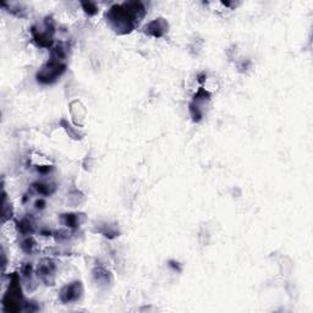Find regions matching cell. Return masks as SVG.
<instances>
[{
    "label": "cell",
    "mask_w": 313,
    "mask_h": 313,
    "mask_svg": "<svg viewBox=\"0 0 313 313\" xmlns=\"http://www.w3.org/2000/svg\"><path fill=\"white\" fill-rule=\"evenodd\" d=\"M147 14L141 2H125L114 4L105 13V20L110 29L118 35H129L137 29Z\"/></svg>",
    "instance_id": "cell-1"
},
{
    "label": "cell",
    "mask_w": 313,
    "mask_h": 313,
    "mask_svg": "<svg viewBox=\"0 0 313 313\" xmlns=\"http://www.w3.org/2000/svg\"><path fill=\"white\" fill-rule=\"evenodd\" d=\"M66 49L63 44H57L51 49V58L41 66L36 74V81L40 85H54L68 70Z\"/></svg>",
    "instance_id": "cell-2"
},
{
    "label": "cell",
    "mask_w": 313,
    "mask_h": 313,
    "mask_svg": "<svg viewBox=\"0 0 313 313\" xmlns=\"http://www.w3.org/2000/svg\"><path fill=\"white\" fill-rule=\"evenodd\" d=\"M24 292L21 286V275L19 273H13L10 275L9 286L4 293L2 300L3 311L7 313H18L24 311L25 303Z\"/></svg>",
    "instance_id": "cell-3"
},
{
    "label": "cell",
    "mask_w": 313,
    "mask_h": 313,
    "mask_svg": "<svg viewBox=\"0 0 313 313\" xmlns=\"http://www.w3.org/2000/svg\"><path fill=\"white\" fill-rule=\"evenodd\" d=\"M33 42L41 48L52 49L54 47V35H55V21L52 16H46L43 21V26H35L30 30Z\"/></svg>",
    "instance_id": "cell-4"
},
{
    "label": "cell",
    "mask_w": 313,
    "mask_h": 313,
    "mask_svg": "<svg viewBox=\"0 0 313 313\" xmlns=\"http://www.w3.org/2000/svg\"><path fill=\"white\" fill-rule=\"evenodd\" d=\"M84 296V284L81 280H74L68 282L60 289L59 301L64 304L76 303Z\"/></svg>",
    "instance_id": "cell-5"
},
{
    "label": "cell",
    "mask_w": 313,
    "mask_h": 313,
    "mask_svg": "<svg viewBox=\"0 0 313 313\" xmlns=\"http://www.w3.org/2000/svg\"><path fill=\"white\" fill-rule=\"evenodd\" d=\"M57 263L52 258H42L38 262L36 268V275L42 280L46 285H53L55 281V274H57Z\"/></svg>",
    "instance_id": "cell-6"
},
{
    "label": "cell",
    "mask_w": 313,
    "mask_h": 313,
    "mask_svg": "<svg viewBox=\"0 0 313 313\" xmlns=\"http://www.w3.org/2000/svg\"><path fill=\"white\" fill-rule=\"evenodd\" d=\"M145 35L153 38H163L169 32V22L164 18H157L149 21L142 29Z\"/></svg>",
    "instance_id": "cell-7"
},
{
    "label": "cell",
    "mask_w": 313,
    "mask_h": 313,
    "mask_svg": "<svg viewBox=\"0 0 313 313\" xmlns=\"http://www.w3.org/2000/svg\"><path fill=\"white\" fill-rule=\"evenodd\" d=\"M93 281L101 287H108L113 284V274L112 271L104 267L103 264H97L92 269Z\"/></svg>",
    "instance_id": "cell-8"
},
{
    "label": "cell",
    "mask_w": 313,
    "mask_h": 313,
    "mask_svg": "<svg viewBox=\"0 0 313 313\" xmlns=\"http://www.w3.org/2000/svg\"><path fill=\"white\" fill-rule=\"evenodd\" d=\"M60 221L63 225L70 230H75L81 226L82 223L86 221V214L85 213H63L60 214Z\"/></svg>",
    "instance_id": "cell-9"
},
{
    "label": "cell",
    "mask_w": 313,
    "mask_h": 313,
    "mask_svg": "<svg viewBox=\"0 0 313 313\" xmlns=\"http://www.w3.org/2000/svg\"><path fill=\"white\" fill-rule=\"evenodd\" d=\"M93 231L98 232V234L103 235L104 237H108L110 240L120 236V230H119L118 225L109 223V221H101V223L96 224Z\"/></svg>",
    "instance_id": "cell-10"
},
{
    "label": "cell",
    "mask_w": 313,
    "mask_h": 313,
    "mask_svg": "<svg viewBox=\"0 0 313 313\" xmlns=\"http://www.w3.org/2000/svg\"><path fill=\"white\" fill-rule=\"evenodd\" d=\"M16 230L19 231V234H21L22 236H27V235H32L36 230L35 220L30 215L21 218L20 220H15Z\"/></svg>",
    "instance_id": "cell-11"
},
{
    "label": "cell",
    "mask_w": 313,
    "mask_h": 313,
    "mask_svg": "<svg viewBox=\"0 0 313 313\" xmlns=\"http://www.w3.org/2000/svg\"><path fill=\"white\" fill-rule=\"evenodd\" d=\"M31 191L37 193V195L43 196V197H49V196H52L57 191V186L53 182L35 181L31 185Z\"/></svg>",
    "instance_id": "cell-12"
},
{
    "label": "cell",
    "mask_w": 313,
    "mask_h": 313,
    "mask_svg": "<svg viewBox=\"0 0 313 313\" xmlns=\"http://www.w3.org/2000/svg\"><path fill=\"white\" fill-rule=\"evenodd\" d=\"M2 8L11 15L16 16V18H25L27 14V9L25 8V5L20 4V3H3Z\"/></svg>",
    "instance_id": "cell-13"
},
{
    "label": "cell",
    "mask_w": 313,
    "mask_h": 313,
    "mask_svg": "<svg viewBox=\"0 0 313 313\" xmlns=\"http://www.w3.org/2000/svg\"><path fill=\"white\" fill-rule=\"evenodd\" d=\"M33 275H35V268H33V264L31 262H25L21 267V278L24 279L26 285H29V290L31 289L30 285L35 284V282H33Z\"/></svg>",
    "instance_id": "cell-14"
},
{
    "label": "cell",
    "mask_w": 313,
    "mask_h": 313,
    "mask_svg": "<svg viewBox=\"0 0 313 313\" xmlns=\"http://www.w3.org/2000/svg\"><path fill=\"white\" fill-rule=\"evenodd\" d=\"M20 247L25 253L32 254L37 251V241L35 240L32 235H27V236H24V239L21 240Z\"/></svg>",
    "instance_id": "cell-15"
},
{
    "label": "cell",
    "mask_w": 313,
    "mask_h": 313,
    "mask_svg": "<svg viewBox=\"0 0 313 313\" xmlns=\"http://www.w3.org/2000/svg\"><path fill=\"white\" fill-rule=\"evenodd\" d=\"M188 112H190L191 118H192L193 123L198 124L203 120V116H204V112H203V107L199 105L195 102L191 101V103L188 104Z\"/></svg>",
    "instance_id": "cell-16"
},
{
    "label": "cell",
    "mask_w": 313,
    "mask_h": 313,
    "mask_svg": "<svg viewBox=\"0 0 313 313\" xmlns=\"http://www.w3.org/2000/svg\"><path fill=\"white\" fill-rule=\"evenodd\" d=\"M13 214H14L13 206H11L10 202H8L7 192H5L4 187H3V215H2L3 223L10 220V218L13 217Z\"/></svg>",
    "instance_id": "cell-17"
},
{
    "label": "cell",
    "mask_w": 313,
    "mask_h": 313,
    "mask_svg": "<svg viewBox=\"0 0 313 313\" xmlns=\"http://www.w3.org/2000/svg\"><path fill=\"white\" fill-rule=\"evenodd\" d=\"M60 125H62V127H64V130H65L66 134L69 135V137H71L73 140H81V138L84 137V134H81L76 127H74L73 125H71L66 119H62Z\"/></svg>",
    "instance_id": "cell-18"
},
{
    "label": "cell",
    "mask_w": 313,
    "mask_h": 313,
    "mask_svg": "<svg viewBox=\"0 0 313 313\" xmlns=\"http://www.w3.org/2000/svg\"><path fill=\"white\" fill-rule=\"evenodd\" d=\"M81 7L88 16H94L98 13V7L93 2H81Z\"/></svg>",
    "instance_id": "cell-19"
},
{
    "label": "cell",
    "mask_w": 313,
    "mask_h": 313,
    "mask_svg": "<svg viewBox=\"0 0 313 313\" xmlns=\"http://www.w3.org/2000/svg\"><path fill=\"white\" fill-rule=\"evenodd\" d=\"M47 206V202L44 198H38L35 201V208L37 210H43L44 208H46Z\"/></svg>",
    "instance_id": "cell-20"
},
{
    "label": "cell",
    "mask_w": 313,
    "mask_h": 313,
    "mask_svg": "<svg viewBox=\"0 0 313 313\" xmlns=\"http://www.w3.org/2000/svg\"><path fill=\"white\" fill-rule=\"evenodd\" d=\"M53 170L52 165H41V167L37 168V171L40 174H43V175H47Z\"/></svg>",
    "instance_id": "cell-21"
},
{
    "label": "cell",
    "mask_w": 313,
    "mask_h": 313,
    "mask_svg": "<svg viewBox=\"0 0 313 313\" xmlns=\"http://www.w3.org/2000/svg\"><path fill=\"white\" fill-rule=\"evenodd\" d=\"M168 264H169V267L173 268L174 270L181 271V267H180V263H179V262H176V261H169V262H168Z\"/></svg>",
    "instance_id": "cell-22"
},
{
    "label": "cell",
    "mask_w": 313,
    "mask_h": 313,
    "mask_svg": "<svg viewBox=\"0 0 313 313\" xmlns=\"http://www.w3.org/2000/svg\"><path fill=\"white\" fill-rule=\"evenodd\" d=\"M206 77H207L206 73H201V74H198V76H197V81H198L199 84H201V85H203V84H204V81H206Z\"/></svg>",
    "instance_id": "cell-23"
}]
</instances>
